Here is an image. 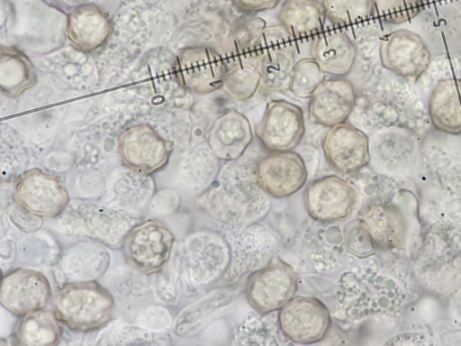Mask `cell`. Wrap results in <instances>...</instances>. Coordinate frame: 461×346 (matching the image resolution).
<instances>
[{"label":"cell","mask_w":461,"mask_h":346,"mask_svg":"<svg viewBox=\"0 0 461 346\" xmlns=\"http://www.w3.org/2000/svg\"><path fill=\"white\" fill-rule=\"evenodd\" d=\"M327 18L338 26L362 23L374 13V0H323Z\"/></svg>","instance_id":"83f0119b"},{"label":"cell","mask_w":461,"mask_h":346,"mask_svg":"<svg viewBox=\"0 0 461 346\" xmlns=\"http://www.w3.org/2000/svg\"><path fill=\"white\" fill-rule=\"evenodd\" d=\"M110 256L104 246L94 242L74 244L59 259L57 271L65 284L97 279L108 269Z\"/></svg>","instance_id":"d6986e66"},{"label":"cell","mask_w":461,"mask_h":346,"mask_svg":"<svg viewBox=\"0 0 461 346\" xmlns=\"http://www.w3.org/2000/svg\"><path fill=\"white\" fill-rule=\"evenodd\" d=\"M14 199L23 209L42 219L59 217L70 201L59 178L40 168L27 170L17 178Z\"/></svg>","instance_id":"277c9868"},{"label":"cell","mask_w":461,"mask_h":346,"mask_svg":"<svg viewBox=\"0 0 461 346\" xmlns=\"http://www.w3.org/2000/svg\"><path fill=\"white\" fill-rule=\"evenodd\" d=\"M62 323L54 311L41 309L23 316L17 340L23 345L45 346L57 344L61 337Z\"/></svg>","instance_id":"484cf974"},{"label":"cell","mask_w":461,"mask_h":346,"mask_svg":"<svg viewBox=\"0 0 461 346\" xmlns=\"http://www.w3.org/2000/svg\"><path fill=\"white\" fill-rule=\"evenodd\" d=\"M59 227L67 235L86 238L110 249H119L141 216L84 199L69 201L59 215Z\"/></svg>","instance_id":"6da1fadb"},{"label":"cell","mask_w":461,"mask_h":346,"mask_svg":"<svg viewBox=\"0 0 461 346\" xmlns=\"http://www.w3.org/2000/svg\"><path fill=\"white\" fill-rule=\"evenodd\" d=\"M321 146L328 163L342 174L357 173L370 159L367 136L345 122L330 127Z\"/></svg>","instance_id":"5bb4252c"},{"label":"cell","mask_w":461,"mask_h":346,"mask_svg":"<svg viewBox=\"0 0 461 346\" xmlns=\"http://www.w3.org/2000/svg\"><path fill=\"white\" fill-rule=\"evenodd\" d=\"M118 147L125 167L136 173L149 175L167 163L173 144L149 125L139 124L121 133Z\"/></svg>","instance_id":"52a82bcc"},{"label":"cell","mask_w":461,"mask_h":346,"mask_svg":"<svg viewBox=\"0 0 461 346\" xmlns=\"http://www.w3.org/2000/svg\"><path fill=\"white\" fill-rule=\"evenodd\" d=\"M261 83V74L256 62L242 61L228 68L222 89L230 98L237 101L249 99Z\"/></svg>","instance_id":"4316f807"},{"label":"cell","mask_w":461,"mask_h":346,"mask_svg":"<svg viewBox=\"0 0 461 346\" xmlns=\"http://www.w3.org/2000/svg\"><path fill=\"white\" fill-rule=\"evenodd\" d=\"M429 114L438 131L461 134V78L447 77L436 84L429 99Z\"/></svg>","instance_id":"44dd1931"},{"label":"cell","mask_w":461,"mask_h":346,"mask_svg":"<svg viewBox=\"0 0 461 346\" xmlns=\"http://www.w3.org/2000/svg\"><path fill=\"white\" fill-rule=\"evenodd\" d=\"M311 57L325 74L333 77L348 75L357 59V48L349 36L340 29L322 30L310 46Z\"/></svg>","instance_id":"ac0fdd59"},{"label":"cell","mask_w":461,"mask_h":346,"mask_svg":"<svg viewBox=\"0 0 461 346\" xmlns=\"http://www.w3.org/2000/svg\"><path fill=\"white\" fill-rule=\"evenodd\" d=\"M353 84L343 77L324 79L309 98L308 114L317 124L332 127L344 123L356 104Z\"/></svg>","instance_id":"2e32d148"},{"label":"cell","mask_w":461,"mask_h":346,"mask_svg":"<svg viewBox=\"0 0 461 346\" xmlns=\"http://www.w3.org/2000/svg\"><path fill=\"white\" fill-rule=\"evenodd\" d=\"M279 327L289 340L300 344L317 342L326 335L330 316L325 305L315 297L295 296L281 309Z\"/></svg>","instance_id":"30bf717a"},{"label":"cell","mask_w":461,"mask_h":346,"mask_svg":"<svg viewBox=\"0 0 461 346\" xmlns=\"http://www.w3.org/2000/svg\"><path fill=\"white\" fill-rule=\"evenodd\" d=\"M344 243L347 250L359 258L373 255L377 247L367 226L361 218L350 221L343 230Z\"/></svg>","instance_id":"1f68e13d"},{"label":"cell","mask_w":461,"mask_h":346,"mask_svg":"<svg viewBox=\"0 0 461 346\" xmlns=\"http://www.w3.org/2000/svg\"><path fill=\"white\" fill-rule=\"evenodd\" d=\"M266 27L265 20L253 14H246L235 21L225 41L228 59L234 64L256 62L257 47Z\"/></svg>","instance_id":"d4e9b609"},{"label":"cell","mask_w":461,"mask_h":346,"mask_svg":"<svg viewBox=\"0 0 461 346\" xmlns=\"http://www.w3.org/2000/svg\"><path fill=\"white\" fill-rule=\"evenodd\" d=\"M325 73L312 58H304L295 62L291 72L288 89L302 99L310 98L322 83Z\"/></svg>","instance_id":"f546056e"},{"label":"cell","mask_w":461,"mask_h":346,"mask_svg":"<svg viewBox=\"0 0 461 346\" xmlns=\"http://www.w3.org/2000/svg\"><path fill=\"white\" fill-rule=\"evenodd\" d=\"M327 19L323 0H285L279 21L294 40L313 39Z\"/></svg>","instance_id":"7402d4cb"},{"label":"cell","mask_w":461,"mask_h":346,"mask_svg":"<svg viewBox=\"0 0 461 346\" xmlns=\"http://www.w3.org/2000/svg\"><path fill=\"white\" fill-rule=\"evenodd\" d=\"M67 32L75 48L92 51L110 38L113 24L109 15L101 8L86 4L78 6L68 15Z\"/></svg>","instance_id":"ffe728a7"},{"label":"cell","mask_w":461,"mask_h":346,"mask_svg":"<svg viewBox=\"0 0 461 346\" xmlns=\"http://www.w3.org/2000/svg\"><path fill=\"white\" fill-rule=\"evenodd\" d=\"M227 71L225 58L209 46L187 47L176 58V72L179 83L195 94L205 95L221 88Z\"/></svg>","instance_id":"ba28073f"},{"label":"cell","mask_w":461,"mask_h":346,"mask_svg":"<svg viewBox=\"0 0 461 346\" xmlns=\"http://www.w3.org/2000/svg\"><path fill=\"white\" fill-rule=\"evenodd\" d=\"M357 193L354 186L338 176H326L311 182L304 191L310 216L321 222L346 218L354 210Z\"/></svg>","instance_id":"7c38bea8"},{"label":"cell","mask_w":461,"mask_h":346,"mask_svg":"<svg viewBox=\"0 0 461 346\" xmlns=\"http://www.w3.org/2000/svg\"><path fill=\"white\" fill-rule=\"evenodd\" d=\"M231 2L240 12L251 14L274 9L280 0H231Z\"/></svg>","instance_id":"d6a6232c"},{"label":"cell","mask_w":461,"mask_h":346,"mask_svg":"<svg viewBox=\"0 0 461 346\" xmlns=\"http://www.w3.org/2000/svg\"><path fill=\"white\" fill-rule=\"evenodd\" d=\"M257 179L265 192L281 198L294 194L305 184L307 170L296 152L273 151L258 162Z\"/></svg>","instance_id":"9a60e30c"},{"label":"cell","mask_w":461,"mask_h":346,"mask_svg":"<svg viewBox=\"0 0 461 346\" xmlns=\"http://www.w3.org/2000/svg\"><path fill=\"white\" fill-rule=\"evenodd\" d=\"M423 0H374L375 12L379 19L390 24H402L416 17Z\"/></svg>","instance_id":"4dcf8cb0"},{"label":"cell","mask_w":461,"mask_h":346,"mask_svg":"<svg viewBox=\"0 0 461 346\" xmlns=\"http://www.w3.org/2000/svg\"><path fill=\"white\" fill-rule=\"evenodd\" d=\"M37 75L30 59L14 47H2L0 86L2 93L15 98L32 87Z\"/></svg>","instance_id":"cb8c5ba5"},{"label":"cell","mask_w":461,"mask_h":346,"mask_svg":"<svg viewBox=\"0 0 461 346\" xmlns=\"http://www.w3.org/2000/svg\"><path fill=\"white\" fill-rule=\"evenodd\" d=\"M252 138L248 118L238 111L229 110L213 122L208 132V144L217 159L234 160L243 154Z\"/></svg>","instance_id":"e0dca14e"},{"label":"cell","mask_w":461,"mask_h":346,"mask_svg":"<svg viewBox=\"0 0 461 346\" xmlns=\"http://www.w3.org/2000/svg\"><path fill=\"white\" fill-rule=\"evenodd\" d=\"M377 247L399 248L406 238L404 217L393 205L373 203L363 208L359 214Z\"/></svg>","instance_id":"603a6c76"},{"label":"cell","mask_w":461,"mask_h":346,"mask_svg":"<svg viewBox=\"0 0 461 346\" xmlns=\"http://www.w3.org/2000/svg\"><path fill=\"white\" fill-rule=\"evenodd\" d=\"M53 311L68 329L90 332L104 328L112 319L114 299L95 280L63 285L52 298Z\"/></svg>","instance_id":"7a4b0ae2"},{"label":"cell","mask_w":461,"mask_h":346,"mask_svg":"<svg viewBox=\"0 0 461 346\" xmlns=\"http://www.w3.org/2000/svg\"><path fill=\"white\" fill-rule=\"evenodd\" d=\"M256 132L267 150L272 152L292 150L304 135L303 111L291 102L273 100L267 105Z\"/></svg>","instance_id":"8fae6325"},{"label":"cell","mask_w":461,"mask_h":346,"mask_svg":"<svg viewBox=\"0 0 461 346\" xmlns=\"http://www.w3.org/2000/svg\"><path fill=\"white\" fill-rule=\"evenodd\" d=\"M297 289L296 273L280 258L272 260L248 278L245 294L249 305L267 314L281 309Z\"/></svg>","instance_id":"5b68a950"},{"label":"cell","mask_w":461,"mask_h":346,"mask_svg":"<svg viewBox=\"0 0 461 346\" xmlns=\"http://www.w3.org/2000/svg\"><path fill=\"white\" fill-rule=\"evenodd\" d=\"M294 58L293 39L281 24L266 27L256 54L262 88L267 92H281L288 88Z\"/></svg>","instance_id":"8992f818"},{"label":"cell","mask_w":461,"mask_h":346,"mask_svg":"<svg viewBox=\"0 0 461 346\" xmlns=\"http://www.w3.org/2000/svg\"><path fill=\"white\" fill-rule=\"evenodd\" d=\"M382 66L408 80L419 79L428 69L431 54L416 32L401 29L385 34L380 41Z\"/></svg>","instance_id":"9c48e42d"},{"label":"cell","mask_w":461,"mask_h":346,"mask_svg":"<svg viewBox=\"0 0 461 346\" xmlns=\"http://www.w3.org/2000/svg\"><path fill=\"white\" fill-rule=\"evenodd\" d=\"M175 236L161 222H140L127 235L122 248L126 261L149 275L160 270L168 261Z\"/></svg>","instance_id":"3957f363"},{"label":"cell","mask_w":461,"mask_h":346,"mask_svg":"<svg viewBox=\"0 0 461 346\" xmlns=\"http://www.w3.org/2000/svg\"><path fill=\"white\" fill-rule=\"evenodd\" d=\"M51 297V287L41 272L17 269L7 273L2 280L0 302L10 313L24 316L44 309Z\"/></svg>","instance_id":"4fadbf2b"},{"label":"cell","mask_w":461,"mask_h":346,"mask_svg":"<svg viewBox=\"0 0 461 346\" xmlns=\"http://www.w3.org/2000/svg\"><path fill=\"white\" fill-rule=\"evenodd\" d=\"M168 333L153 332L137 326L124 325L106 332L100 338L102 345H170Z\"/></svg>","instance_id":"f1b7e54d"}]
</instances>
